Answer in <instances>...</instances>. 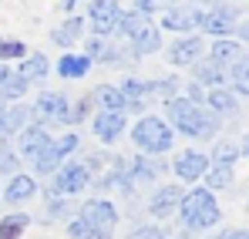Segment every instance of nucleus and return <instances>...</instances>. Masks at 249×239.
Returning a JSON list of instances; mask_svg holds the SVG:
<instances>
[{
	"mask_svg": "<svg viewBox=\"0 0 249 239\" xmlns=\"http://www.w3.org/2000/svg\"><path fill=\"white\" fill-rule=\"evenodd\" d=\"M44 74H47V57H44V54H34V57L24 61V68H20L17 78L20 81H37V78H44Z\"/></svg>",
	"mask_w": 249,
	"mask_h": 239,
	"instance_id": "nucleus-18",
	"label": "nucleus"
},
{
	"mask_svg": "<svg viewBox=\"0 0 249 239\" xmlns=\"http://www.w3.org/2000/svg\"><path fill=\"white\" fill-rule=\"evenodd\" d=\"M47 145V131H44L41 125H34V128H27L24 135H20V148L27 152V155H34L37 148H44Z\"/></svg>",
	"mask_w": 249,
	"mask_h": 239,
	"instance_id": "nucleus-19",
	"label": "nucleus"
},
{
	"mask_svg": "<svg viewBox=\"0 0 249 239\" xmlns=\"http://www.w3.org/2000/svg\"><path fill=\"white\" fill-rule=\"evenodd\" d=\"M182 216H185V226L189 229H206L219 222V205L209 196L206 189H196L182 199Z\"/></svg>",
	"mask_w": 249,
	"mask_h": 239,
	"instance_id": "nucleus-2",
	"label": "nucleus"
},
{
	"mask_svg": "<svg viewBox=\"0 0 249 239\" xmlns=\"http://www.w3.org/2000/svg\"><path fill=\"white\" fill-rule=\"evenodd\" d=\"M206 168H209V159H206V155H199V152H185L182 159L175 162V175H178V179H189V182L199 179Z\"/></svg>",
	"mask_w": 249,
	"mask_h": 239,
	"instance_id": "nucleus-9",
	"label": "nucleus"
},
{
	"mask_svg": "<svg viewBox=\"0 0 249 239\" xmlns=\"http://www.w3.org/2000/svg\"><path fill=\"white\" fill-rule=\"evenodd\" d=\"M81 219L94 229V236H98V239H108V236H111V229H115V222H118L111 202H88L84 212H81Z\"/></svg>",
	"mask_w": 249,
	"mask_h": 239,
	"instance_id": "nucleus-4",
	"label": "nucleus"
},
{
	"mask_svg": "<svg viewBox=\"0 0 249 239\" xmlns=\"http://www.w3.org/2000/svg\"><path fill=\"white\" fill-rule=\"evenodd\" d=\"M229 179H232V175H229V168H215V172H212V179H209V185H212V189H222V185H229Z\"/></svg>",
	"mask_w": 249,
	"mask_h": 239,
	"instance_id": "nucleus-31",
	"label": "nucleus"
},
{
	"mask_svg": "<svg viewBox=\"0 0 249 239\" xmlns=\"http://www.w3.org/2000/svg\"><path fill=\"white\" fill-rule=\"evenodd\" d=\"M131 40H135L138 54H152V51L159 47V31H155V27H152V20H148V24H145V27H142Z\"/></svg>",
	"mask_w": 249,
	"mask_h": 239,
	"instance_id": "nucleus-20",
	"label": "nucleus"
},
{
	"mask_svg": "<svg viewBox=\"0 0 249 239\" xmlns=\"http://www.w3.org/2000/svg\"><path fill=\"white\" fill-rule=\"evenodd\" d=\"M135 239H159V233H155V229H148V233H138Z\"/></svg>",
	"mask_w": 249,
	"mask_h": 239,
	"instance_id": "nucleus-35",
	"label": "nucleus"
},
{
	"mask_svg": "<svg viewBox=\"0 0 249 239\" xmlns=\"http://www.w3.org/2000/svg\"><path fill=\"white\" fill-rule=\"evenodd\" d=\"M64 7H74V0H64Z\"/></svg>",
	"mask_w": 249,
	"mask_h": 239,
	"instance_id": "nucleus-38",
	"label": "nucleus"
},
{
	"mask_svg": "<svg viewBox=\"0 0 249 239\" xmlns=\"http://www.w3.org/2000/svg\"><path fill=\"white\" fill-rule=\"evenodd\" d=\"M209 105H212L215 111H232V108H236V98H232L226 88H215V91L209 94Z\"/></svg>",
	"mask_w": 249,
	"mask_h": 239,
	"instance_id": "nucleus-24",
	"label": "nucleus"
},
{
	"mask_svg": "<svg viewBox=\"0 0 249 239\" xmlns=\"http://www.w3.org/2000/svg\"><path fill=\"white\" fill-rule=\"evenodd\" d=\"M78 27H81V20H68V27L54 31V40H57V44H74V40H78Z\"/></svg>",
	"mask_w": 249,
	"mask_h": 239,
	"instance_id": "nucleus-26",
	"label": "nucleus"
},
{
	"mask_svg": "<svg viewBox=\"0 0 249 239\" xmlns=\"http://www.w3.org/2000/svg\"><path fill=\"white\" fill-rule=\"evenodd\" d=\"M236 88H239L243 94H246V88H249V81H246V61H243V57L236 61Z\"/></svg>",
	"mask_w": 249,
	"mask_h": 239,
	"instance_id": "nucleus-33",
	"label": "nucleus"
},
{
	"mask_svg": "<svg viewBox=\"0 0 249 239\" xmlns=\"http://www.w3.org/2000/svg\"><path fill=\"white\" fill-rule=\"evenodd\" d=\"M199 10H168L165 24L172 31H192V27H199Z\"/></svg>",
	"mask_w": 249,
	"mask_h": 239,
	"instance_id": "nucleus-14",
	"label": "nucleus"
},
{
	"mask_svg": "<svg viewBox=\"0 0 249 239\" xmlns=\"http://www.w3.org/2000/svg\"><path fill=\"white\" fill-rule=\"evenodd\" d=\"M168 111H172V121H175V128H178L182 135L206 138V135L215 131V118L202 115V108H196L192 101H172V105H168Z\"/></svg>",
	"mask_w": 249,
	"mask_h": 239,
	"instance_id": "nucleus-1",
	"label": "nucleus"
},
{
	"mask_svg": "<svg viewBox=\"0 0 249 239\" xmlns=\"http://www.w3.org/2000/svg\"><path fill=\"white\" fill-rule=\"evenodd\" d=\"M34 115L37 121H68V101L61 98V94H41L37 98V105H34Z\"/></svg>",
	"mask_w": 249,
	"mask_h": 239,
	"instance_id": "nucleus-6",
	"label": "nucleus"
},
{
	"mask_svg": "<svg viewBox=\"0 0 249 239\" xmlns=\"http://www.w3.org/2000/svg\"><path fill=\"white\" fill-rule=\"evenodd\" d=\"M135 142H138V148H145V152H168L172 148V128H168L162 118H142L138 121V128H135Z\"/></svg>",
	"mask_w": 249,
	"mask_h": 239,
	"instance_id": "nucleus-3",
	"label": "nucleus"
},
{
	"mask_svg": "<svg viewBox=\"0 0 249 239\" xmlns=\"http://www.w3.org/2000/svg\"><path fill=\"white\" fill-rule=\"evenodd\" d=\"M24 54V44L17 40H0V57H20Z\"/></svg>",
	"mask_w": 249,
	"mask_h": 239,
	"instance_id": "nucleus-30",
	"label": "nucleus"
},
{
	"mask_svg": "<svg viewBox=\"0 0 249 239\" xmlns=\"http://www.w3.org/2000/svg\"><path fill=\"white\" fill-rule=\"evenodd\" d=\"M24 226H27V216H24V212H14V216H7V219L0 222V239H17Z\"/></svg>",
	"mask_w": 249,
	"mask_h": 239,
	"instance_id": "nucleus-22",
	"label": "nucleus"
},
{
	"mask_svg": "<svg viewBox=\"0 0 249 239\" xmlns=\"http://www.w3.org/2000/svg\"><path fill=\"white\" fill-rule=\"evenodd\" d=\"M222 239H246V233H243V229H236V233H232V236H229V233H226V236Z\"/></svg>",
	"mask_w": 249,
	"mask_h": 239,
	"instance_id": "nucleus-37",
	"label": "nucleus"
},
{
	"mask_svg": "<svg viewBox=\"0 0 249 239\" xmlns=\"http://www.w3.org/2000/svg\"><path fill=\"white\" fill-rule=\"evenodd\" d=\"M199 81H222V68L212 61V64H202L199 68Z\"/></svg>",
	"mask_w": 249,
	"mask_h": 239,
	"instance_id": "nucleus-29",
	"label": "nucleus"
},
{
	"mask_svg": "<svg viewBox=\"0 0 249 239\" xmlns=\"http://www.w3.org/2000/svg\"><path fill=\"white\" fill-rule=\"evenodd\" d=\"M88 54H94V57H98V54H105V47H101V40H91V44H88Z\"/></svg>",
	"mask_w": 249,
	"mask_h": 239,
	"instance_id": "nucleus-34",
	"label": "nucleus"
},
{
	"mask_svg": "<svg viewBox=\"0 0 249 239\" xmlns=\"http://www.w3.org/2000/svg\"><path fill=\"white\" fill-rule=\"evenodd\" d=\"M239 54H243V47H239V44H232V40H219V44L212 47V57H215V64L239 61Z\"/></svg>",
	"mask_w": 249,
	"mask_h": 239,
	"instance_id": "nucleus-23",
	"label": "nucleus"
},
{
	"mask_svg": "<svg viewBox=\"0 0 249 239\" xmlns=\"http://www.w3.org/2000/svg\"><path fill=\"white\" fill-rule=\"evenodd\" d=\"M175 202H178V189L172 185V189H159V192L152 196V202H148V209H152L155 216H168V212L175 209Z\"/></svg>",
	"mask_w": 249,
	"mask_h": 239,
	"instance_id": "nucleus-13",
	"label": "nucleus"
},
{
	"mask_svg": "<svg viewBox=\"0 0 249 239\" xmlns=\"http://www.w3.org/2000/svg\"><path fill=\"white\" fill-rule=\"evenodd\" d=\"M88 68H91V57H78V54H64L57 64V71L64 78H81V74H88Z\"/></svg>",
	"mask_w": 249,
	"mask_h": 239,
	"instance_id": "nucleus-17",
	"label": "nucleus"
},
{
	"mask_svg": "<svg viewBox=\"0 0 249 239\" xmlns=\"http://www.w3.org/2000/svg\"><path fill=\"white\" fill-rule=\"evenodd\" d=\"M199 27L202 31H212V34H229L232 31V14L226 7H215V10H209V14L199 17Z\"/></svg>",
	"mask_w": 249,
	"mask_h": 239,
	"instance_id": "nucleus-10",
	"label": "nucleus"
},
{
	"mask_svg": "<svg viewBox=\"0 0 249 239\" xmlns=\"http://www.w3.org/2000/svg\"><path fill=\"white\" fill-rule=\"evenodd\" d=\"M138 7H142V10H152V7H155V0H138Z\"/></svg>",
	"mask_w": 249,
	"mask_h": 239,
	"instance_id": "nucleus-36",
	"label": "nucleus"
},
{
	"mask_svg": "<svg viewBox=\"0 0 249 239\" xmlns=\"http://www.w3.org/2000/svg\"><path fill=\"white\" fill-rule=\"evenodd\" d=\"M20 125H24V111H20V108L3 111V121H0V138H3V135H10V131H17Z\"/></svg>",
	"mask_w": 249,
	"mask_h": 239,
	"instance_id": "nucleus-25",
	"label": "nucleus"
},
{
	"mask_svg": "<svg viewBox=\"0 0 249 239\" xmlns=\"http://www.w3.org/2000/svg\"><path fill=\"white\" fill-rule=\"evenodd\" d=\"M122 131H124V115L122 111H101V115L94 118V135L105 138V142L118 138Z\"/></svg>",
	"mask_w": 249,
	"mask_h": 239,
	"instance_id": "nucleus-8",
	"label": "nucleus"
},
{
	"mask_svg": "<svg viewBox=\"0 0 249 239\" xmlns=\"http://www.w3.org/2000/svg\"><path fill=\"white\" fill-rule=\"evenodd\" d=\"M37 192V185H34V179H27V175H14V182L7 185V199L10 202H24L31 199Z\"/></svg>",
	"mask_w": 249,
	"mask_h": 239,
	"instance_id": "nucleus-16",
	"label": "nucleus"
},
{
	"mask_svg": "<svg viewBox=\"0 0 249 239\" xmlns=\"http://www.w3.org/2000/svg\"><path fill=\"white\" fill-rule=\"evenodd\" d=\"M199 54H202V44H199V40H182V44H175V47H172L168 61H172L175 68H185V64H192Z\"/></svg>",
	"mask_w": 249,
	"mask_h": 239,
	"instance_id": "nucleus-11",
	"label": "nucleus"
},
{
	"mask_svg": "<svg viewBox=\"0 0 249 239\" xmlns=\"http://www.w3.org/2000/svg\"><path fill=\"white\" fill-rule=\"evenodd\" d=\"M84 185H88V168H84V165H68V168L57 175L54 192H57V196H74V192H81Z\"/></svg>",
	"mask_w": 249,
	"mask_h": 239,
	"instance_id": "nucleus-7",
	"label": "nucleus"
},
{
	"mask_svg": "<svg viewBox=\"0 0 249 239\" xmlns=\"http://www.w3.org/2000/svg\"><path fill=\"white\" fill-rule=\"evenodd\" d=\"M94 101H98L105 111H122L124 108V94L118 88H108V84H101V88L94 91Z\"/></svg>",
	"mask_w": 249,
	"mask_h": 239,
	"instance_id": "nucleus-15",
	"label": "nucleus"
},
{
	"mask_svg": "<svg viewBox=\"0 0 249 239\" xmlns=\"http://www.w3.org/2000/svg\"><path fill=\"white\" fill-rule=\"evenodd\" d=\"M91 24H94V34L115 31V24H118V3L115 0H94L91 3Z\"/></svg>",
	"mask_w": 249,
	"mask_h": 239,
	"instance_id": "nucleus-5",
	"label": "nucleus"
},
{
	"mask_svg": "<svg viewBox=\"0 0 249 239\" xmlns=\"http://www.w3.org/2000/svg\"><path fill=\"white\" fill-rule=\"evenodd\" d=\"M68 233H71V236H74V239H98V236H94V229H91V226H88L84 219H74Z\"/></svg>",
	"mask_w": 249,
	"mask_h": 239,
	"instance_id": "nucleus-28",
	"label": "nucleus"
},
{
	"mask_svg": "<svg viewBox=\"0 0 249 239\" xmlns=\"http://www.w3.org/2000/svg\"><path fill=\"white\" fill-rule=\"evenodd\" d=\"M145 91H148V84H142V81H124L122 84V94H131V98H138Z\"/></svg>",
	"mask_w": 249,
	"mask_h": 239,
	"instance_id": "nucleus-32",
	"label": "nucleus"
},
{
	"mask_svg": "<svg viewBox=\"0 0 249 239\" xmlns=\"http://www.w3.org/2000/svg\"><path fill=\"white\" fill-rule=\"evenodd\" d=\"M3 111H7V108H3V105H0V121H3Z\"/></svg>",
	"mask_w": 249,
	"mask_h": 239,
	"instance_id": "nucleus-39",
	"label": "nucleus"
},
{
	"mask_svg": "<svg viewBox=\"0 0 249 239\" xmlns=\"http://www.w3.org/2000/svg\"><path fill=\"white\" fill-rule=\"evenodd\" d=\"M24 91H27V81L14 78L10 71H3V68H0V94H3V98H20Z\"/></svg>",
	"mask_w": 249,
	"mask_h": 239,
	"instance_id": "nucleus-21",
	"label": "nucleus"
},
{
	"mask_svg": "<svg viewBox=\"0 0 249 239\" xmlns=\"http://www.w3.org/2000/svg\"><path fill=\"white\" fill-rule=\"evenodd\" d=\"M236 155H239V152H236L232 145H219V148H215V165H219V168H232Z\"/></svg>",
	"mask_w": 249,
	"mask_h": 239,
	"instance_id": "nucleus-27",
	"label": "nucleus"
},
{
	"mask_svg": "<svg viewBox=\"0 0 249 239\" xmlns=\"http://www.w3.org/2000/svg\"><path fill=\"white\" fill-rule=\"evenodd\" d=\"M31 159H34V168H37V172L44 175V172H54V168H57V162H61V152H57V145H51V142H47V145H44V148H37Z\"/></svg>",
	"mask_w": 249,
	"mask_h": 239,
	"instance_id": "nucleus-12",
	"label": "nucleus"
}]
</instances>
